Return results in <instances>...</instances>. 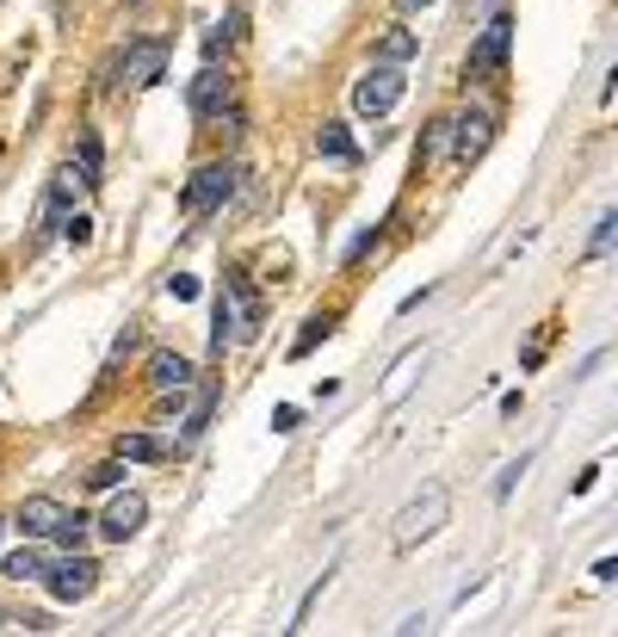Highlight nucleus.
I'll return each instance as SVG.
<instances>
[{
	"instance_id": "nucleus-5",
	"label": "nucleus",
	"mask_w": 618,
	"mask_h": 637,
	"mask_svg": "<svg viewBox=\"0 0 618 637\" xmlns=\"http://www.w3.org/2000/svg\"><path fill=\"white\" fill-rule=\"evenodd\" d=\"M118 68H124V87H154V81L168 75V38H137V44H124V56H118Z\"/></svg>"
},
{
	"instance_id": "nucleus-15",
	"label": "nucleus",
	"mask_w": 618,
	"mask_h": 637,
	"mask_svg": "<svg viewBox=\"0 0 618 637\" xmlns=\"http://www.w3.org/2000/svg\"><path fill=\"white\" fill-rule=\"evenodd\" d=\"M118 458H124V465H161V458H168V439H154V434H118Z\"/></svg>"
},
{
	"instance_id": "nucleus-11",
	"label": "nucleus",
	"mask_w": 618,
	"mask_h": 637,
	"mask_svg": "<svg viewBox=\"0 0 618 637\" xmlns=\"http://www.w3.org/2000/svg\"><path fill=\"white\" fill-rule=\"evenodd\" d=\"M62 513H68L62 501H50V496H25V501H19V513H13V527L25 532V539H50V532L62 527Z\"/></svg>"
},
{
	"instance_id": "nucleus-30",
	"label": "nucleus",
	"mask_w": 618,
	"mask_h": 637,
	"mask_svg": "<svg viewBox=\"0 0 618 637\" xmlns=\"http://www.w3.org/2000/svg\"><path fill=\"white\" fill-rule=\"evenodd\" d=\"M130 7H142V0H130Z\"/></svg>"
},
{
	"instance_id": "nucleus-31",
	"label": "nucleus",
	"mask_w": 618,
	"mask_h": 637,
	"mask_svg": "<svg viewBox=\"0 0 618 637\" xmlns=\"http://www.w3.org/2000/svg\"><path fill=\"white\" fill-rule=\"evenodd\" d=\"M0 619H7V613H0Z\"/></svg>"
},
{
	"instance_id": "nucleus-16",
	"label": "nucleus",
	"mask_w": 618,
	"mask_h": 637,
	"mask_svg": "<svg viewBox=\"0 0 618 637\" xmlns=\"http://www.w3.org/2000/svg\"><path fill=\"white\" fill-rule=\"evenodd\" d=\"M420 359H427V347H408V353L390 365V384H384V403H402L408 396V384H415V372H420Z\"/></svg>"
},
{
	"instance_id": "nucleus-1",
	"label": "nucleus",
	"mask_w": 618,
	"mask_h": 637,
	"mask_svg": "<svg viewBox=\"0 0 618 637\" xmlns=\"http://www.w3.org/2000/svg\"><path fill=\"white\" fill-rule=\"evenodd\" d=\"M446 520H451V496L433 482V489H420V496L390 520V544H396V551H415V544H427Z\"/></svg>"
},
{
	"instance_id": "nucleus-21",
	"label": "nucleus",
	"mask_w": 618,
	"mask_h": 637,
	"mask_svg": "<svg viewBox=\"0 0 618 637\" xmlns=\"http://www.w3.org/2000/svg\"><path fill=\"white\" fill-rule=\"evenodd\" d=\"M87 527H93L87 513H62V527L50 532V539H56L62 551H81V539H87Z\"/></svg>"
},
{
	"instance_id": "nucleus-28",
	"label": "nucleus",
	"mask_w": 618,
	"mask_h": 637,
	"mask_svg": "<svg viewBox=\"0 0 618 637\" xmlns=\"http://www.w3.org/2000/svg\"><path fill=\"white\" fill-rule=\"evenodd\" d=\"M525 465H532V458H520V465H508V470H501V482H494V496H508L513 482H520V470H525Z\"/></svg>"
},
{
	"instance_id": "nucleus-24",
	"label": "nucleus",
	"mask_w": 618,
	"mask_h": 637,
	"mask_svg": "<svg viewBox=\"0 0 618 637\" xmlns=\"http://www.w3.org/2000/svg\"><path fill=\"white\" fill-rule=\"evenodd\" d=\"M211 403H216V396H211V390H204V396H199V408L185 415V439H199L204 427H211Z\"/></svg>"
},
{
	"instance_id": "nucleus-9",
	"label": "nucleus",
	"mask_w": 618,
	"mask_h": 637,
	"mask_svg": "<svg viewBox=\"0 0 618 637\" xmlns=\"http://www.w3.org/2000/svg\"><path fill=\"white\" fill-rule=\"evenodd\" d=\"M230 106H235L230 75H216V68L204 63V68H199V81H192V118H199V125H211V118H223Z\"/></svg>"
},
{
	"instance_id": "nucleus-27",
	"label": "nucleus",
	"mask_w": 618,
	"mask_h": 637,
	"mask_svg": "<svg viewBox=\"0 0 618 637\" xmlns=\"http://www.w3.org/2000/svg\"><path fill=\"white\" fill-rule=\"evenodd\" d=\"M291 427H297V408L278 403V408H273V434H291Z\"/></svg>"
},
{
	"instance_id": "nucleus-4",
	"label": "nucleus",
	"mask_w": 618,
	"mask_h": 637,
	"mask_svg": "<svg viewBox=\"0 0 618 637\" xmlns=\"http://www.w3.org/2000/svg\"><path fill=\"white\" fill-rule=\"evenodd\" d=\"M38 582L50 588V601L75 606V601H87V594L99 588V563H93V558H62L56 570H44Z\"/></svg>"
},
{
	"instance_id": "nucleus-22",
	"label": "nucleus",
	"mask_w": 618,
	"mask_h": 637,
	"mask_svg": "<svg viewBox=\"0 0 618 637\" xmlns=\"http://www.w3.org/2000/svg\"><path fill=\"white\" fill-rule=\"evenodd\" d=\"M612 235H618V211H606V217L594 223V242H587V261H606V254H612Z\"/></svg>"
},
{
	"instance_id": "nucleus-26",
	"label": "nucleus",
	"mask_w": 618,
	"mask_h": 637,
	"mask_svg": "<svg viewBox=\"0 0 618 637\" xmlns=\"http://www.w3.org/2000/svg\"><path fill=\"white\" fill-rule=\"evenodd\" d=\"M168 291L180 297V304H192V297H199V279H192V273H173V279H168Z\"/></svg>"
},
{
	"instance_id": "nucleus-19",
	"label": "nucleus",
	"mask_w": 618,
	"mask_h": 637,
	"mask_svg": "<svg viewBox=\"0 0 618 637\" xmlns=\"http://www.w3.org/2000/svg\"><path fill=\"white\" fill-rule=\"evenodd\" d=\"M328 335H334V310H328V316H309V322H303V335L291 341V359H309L316 347L328 341Z\"/></svg>"
},
{
	"instance_id": "nucleus-17",
	"label": "nucleus",
	"mask_w": 618,
	"mask_h": 637,
	"mask_svg": "<svg viewBox=\"0 0 618 637\" xmlns=\"http://www.w3.org/2000/svg\"><path fill=\"white\" fill-rule=\"evenodd\" d=\"M235 38H242V7H230V13L216 19L211 32H204V56H211V63H216V56H223V50H230Z\"/></svg>"
},
{
	"instance_id": "nucleus-23",
	"label": "nucleus",
	"mask_w": 618,
	"mask_h": 637,
	"mask_svg": "<svg viewBox=\"0 0 618 637\" xmlns=\"http://www.w3.org/2000/svg\"><path fill=\"white\" fill-rule=\"evenodd\" d=\"M56 230L68 235V248H87V242H93V217H62Z\"/></svg>"
},
{
	"instance_id": "nucleus-2",
	"label": "nucleus",
	"mask_w": 618,
	"mask_h": 637,
	"mask_svg": "<svg viewBox=\"0 0 618 637\" xmlns=\"http://www.w3.org/2000/svg\"><path fill=\"white\" fill-rule=\"evenodd\" d=\"M402 94H408V75H402L396 63H371L365 75L353 81V112H365V118H390V112L402 106Z\"/></svg>"
},
{
	"instance_id": "nucleus-7",
	"label": "nucleus",
	"mask_w": 618,
	"mask_h": 637,
	"mask_svg": "<svg viewBox=\"0 0 618 637\" xmlns=\"http://www.w3.org/2000/svg\"><path fill=\"white\" fill-rule=\"evenodd\" d=\"M142 520H149V501H142L137 489H124V496L106 501V513H99L93 527H99V539L124 544V539H137V532H142Z\"/></svg>"
},
{
	"instance_id": "nucleus-6",
	"label": "nucleus",
	"mask_w": 618,
	"mask_h": 637,
	"mask_svg": "<svg viewBox=\"0 0 618 637\" xmlns=\"http://www.w3.org/2000/svg\"><path fill=\"white\" fill-rule=\"evenodd\" d=\"M489 137H494V112H489V106H470L464 118H451V161H458V168L482 161Z\"/></svg>"
},
{
	"instance_id": "nucleus-18",
	"label": "nucleus",
	"mask_w": 618,
	"mask_h": 637,
	"mask_svg": "<svg viewBox=\"0 0 618 637\" xmlns=\"http://www.w3.org/2000/svg\"><path fill=\"white\" fill-rule=\"evenodd\" d=\"M44 570H50V563H44V551H38V544H19L13 558L0 563V575H13V582H38Z\"/></svg>"
},
{
	"instance_id": "nucleus-13",
	"label": "nucleus",
	"mask_w": 618,
	"mask_h": 637,
	"mask_svg": "<svg viewBox=\"0 0 618 637\" xmlns=\"http://www.w3.org/2000/svg\"><path fill=\"white\" fill-rule=\"evenodd\" d=\"M75 156H81V187L99 192V187H106V149H99V137H93V130H81Z\"/></svg>"
},
{
	"instance_id": "nucleus-25",
	"label": "nucleus",
	"mask_w": 618,
	"mask_h": 637,
	"mask_svg": "<svg viewBox=\"0 0 618 637\" xmlns=\"http://www.w3.org/2000/svg\"><path fill=\"white\" fill-rule=\"evenodd\" d=\"M118 482H124V458H111V465H99L87 477V489H118Z\"/></svg>"
},
{
	"instance_id": "nucleus-10",
	"label": "nucleus",
	"mask_w": 618,
	"mask_h": 637,
	"mask_svg": "<svg viewBox=\"0 0 618 637\" xmlns=\"http://www.w3.org/2000/svg\"><path fill=\"white\" fill-rule=\"evenodd\" d=\"M192 359L173 353V347H161V353H149V390L154 396H180V390H192Z\"/></svg>"
},
{
	"instance_id": "nucleus-20",
	"label": "nucleus",
	"mask_w": 618,
	"mask_h": 637,
	"mask_svg": "<svg viewBox=\"0 0 618 637\" xmlns=\"http://www.w3.org/2000/svg\"><path fill=\"white\" fill-rule=\"evenodd\" d=\"M439 149H451V118H433L427 137H420V149H415V161H433Z\"/></svg>"
},
{
	"instance_id": "nucleus-14",
	"label": "nucleus",
	"mask_w": 618,
	"mask_h": 637,
	"mask_svg": "<svg viewBox=\"0 0 618 637\" xmlns=\"http://www.w3.org/2000/svg\"><path fill=\"white\" fill-rule=\"evenodd\" d=\"M316 156H322V161H359V142L347 137V125H340V118H328V125L316 130Z\"/></svg>"
},
{
	"instance_id": "nucleus-3",
	"label": "nucleus",
	"mask_w": 618,
	"mask_h": 637,
	"mask_svg": "<svg viewBox=\"0 0 618 637\" xmlns=\"http://www.w3.org/2000/svg\"><path fill=\"white\" fill-rule=\"evenodd\" d=\"M235 180H242L235 161H211V168H199V173H192V187H185V211H192V217L223 211V204L235 199Z\"/></svg>"
},
{
	"instance_id": "nucleus-8",
	"label": "nucleus",
	"mask_w": 618,
	"mask_h": 637,
	"mask_svg": "<svg viewBox=\"0 0 618 637\" xmlns=\"http://www.w3.org/2000/svg\"><path fill=\"white\" fill-rule=\"evenodd\" d=\"M508 44H513V19H489V32L477 38V50H470V63H464V75H501L508 68Z\"/></svg>"
},
{
	"instance_id": "nucleus-29",
	"label": "nucleus",
	"mask_w": 618,
	"mask_h": 637,
	"mask_svg": "<svg viewBox=\"0 0 618 637\" xmlns=\"http://www.w3.org/2000/svg\"><path fill=\"white\" fill-rule=\"evenodd\" d=\"M390 7H396V13H402V19H408V13H427L433 0H390Z\"/></svg>"
},
{
	"instance_id": "nucleus-12",
	"label": "nucleus",
	"mask_w": 618,
	"mask_h": 637,
	"mask_svg": "<svg viewBox=\"0 0 618 637\" xmlns=\"http://www.w3.org/2000/svg\"><path fill=\"white\" fill-rule=\"evenodd\" d=\"M420 56V38L408 32V25H390L384 38H377V63H396V68H408Z\"/></svg>"
}]
</instances>
